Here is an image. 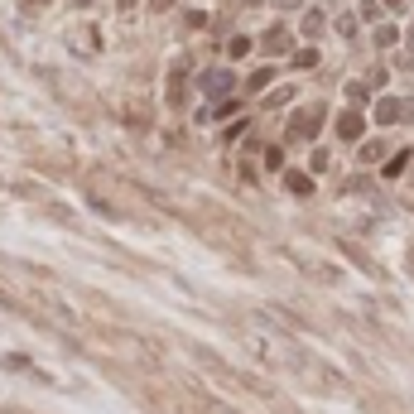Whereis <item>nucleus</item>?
Here are the masks:
<instances>
[{
  "mask_svg": "<svg viewBox=\"0 0 414 414\" xmlns=\"http://www.w3.org/2000/svg\"><path fill=\"white\" fill-rule=\"evenodd\" d=\"M270 82H275V68H260V73H251L246 92H260V87H270Z\"/></svg>",
  "mask_w": 414,
  "mask_h": 414,
  "instance_id": "7",
  "label": "nucleus"
},
{
  "mask_svg": "<svg viewBox=\"0 0 414 414\" xmlns=\"http://www.w3.org/2000/svg\"><path fill=\"white\" fill-rule=\"evenodd\" d=\"M265 48H270V53H285V48H289V29H285V24H275V29L265 34Z\"/></svg>",
  "mask_w": 414,
  "mask_h": 414,
  "instance_id": "6",
  "label": "nucleus"
},
{
  "mask_svg": "<svg viewBox=\"0 0 414 414\" xmlns=\"http://www.w3.org/2000/svg\"><path fill=\"white\" fill-rule=\"evenodd\" d=\"M361 130H366V116L361 111H342L337 116V135L342 140H361Z\"/></svg>",
  "mask_w": 414,
  "mask_h": 414,
  "instance_id": "2",
  "label": "nucleus"
},
{
  "mask_svg": "<svg viewBox=\"0 0 414 414\" xmlns=\"http://www.w3.org/2000/svg\"><path fill=\"white\" fill-rule=\"evenodd\" d=\"M130 5H135V0H120V10H130Z\"/></svg>",
  "mask_w": 414,
  "mask_h": 414,
  "instance_id": "13",
  "label": "nucleus"
},
{
  "mask_svg": "<svg viewBox=\"0 0 414 414\" xmlns=\"http://www.w3.org/2000/svg\"><path fill=\"white\" fill-rule=\"evenodd\" d=\"M405 116H410V106L395 102V97H386V102L376 106V120H381V125H390V120H405Z\"/></svg>",
  "mask_w": 414,
  "mask_h": 414,
  "instance_id": "3",
  "label": "nucleus"
},
{
  "mask_svg": "<svg viewBox=\"0 0 414 414\" xmlns=\"http://www.w3.org/2000/svg\"><path fill=\"white\" fill-rule=\"evenodd\" d=\"M386 5H395V10H400V5H405V0H386Z\"/></svg>",
  "mask_w": 414,
  "mask_h": 414,
  "instance_id": "14",
  "label": "nucleus"
},
{
  "mask_svg": "<svg viewBox=\"0 0 414 414\" xmlns=\"http://www.w3.org/2000/svg\"><path fill=\"white\" fill-rule=\"evenodd\" d=\"M285 188H289V193H299V198H309V193H313V179H309V174H299V169H285Z\"/></svg>",
  "mask_w": 414,
  "mask_h": 414,
  "instance_id": "4",
  "label": "nucleus"
},
{
  "mask_svg": "<svg viewBox=\"0 0 414 414\" xmlns=\"http://www.w3.org/2000/svg\"><path fill=\"white\" fill-rule=\"evenodd\" d=\"M226 53H231V58H246V53H251V39H246V34H236V39L226 44Z\"/></svg>",
  "mask_w": 414,
  "mask_h": 414,
  "instance_id": "8",
  "label": "nucleus"
},
{
  "mask_svg": "<svg viewBox=\"0 0 414 414\" xmlns=\"http://www.w3.org/2000/svg\"><path fill=\"white\" fill-rule=\"evenodd\" d=\"M203 92H207V97L231 92V73H203Z\"/></svg>",
  "mask_w": 414,
  "mask_h": 414,
  "instance_id": "5",
  "label": "nucleus"
},
{
  "mask_svg": "<svg viewBox=\"0 0 414 414\" xmlns=\"http://www.w3.org/2000/svg\"><path fill=\"white\" fill-rule=\"evenodd\" d=\"M150 5H154V10H169V5H174V0H150Z\"/></svg>",
  "mask_w": 414,
  "mask_h": 414,
  "instance_id": "12",
  "label": "nucleus"
},
{
  "mask_svg": "<svg viewBox=\"0 0 414 414\" xmlns=\"http://www.w3.org/2000/svg\"><path fill=\"white\" fill-rule=\"evenodd\" d=\"M318 120H323V106H309V111H299V116L289 120V135H294V140H309L313 130H318Z\"/></svg>",
  "mask_w": 414,
  "mask_h": 414,
  "instance_id": "1",
  "label": "nucleus"
},
{
  "mask_svg": "<svg viewBox=\"0 0 414 414\" xmlns=\"http://www.w3.org/2000/svg\"><path fill=\"white\" fill-rule=\"evenodd\" d=\"M313 63H318V53H313V48H304V53H294V68H313Z\"/></svg>",
  "mask_w": 414,
  "mask_h": 414,
  "instance_id": "10",
  "label": "nucleus"
},
{
  "mask_svg": "<svg viewBox=\"0 0 414 414\" xmlns=\"http://www.w3.org/2000/svg\"><path fill=\"white\" fill-rule=\"evenodd\" d=\"M405 164H410V154H405V150H400V154H395V159H390V164H386V179H400V174H405Z\"/></svg>",
  "mask_w": 414,
  "mask_h": 414,
  "instance_id": "9",
  "label": "nucleus"
},
{
  "mask_svg": "<svg viewBox=\"0 0 414 414\" xmlns=\"http://www.w3.org/2000/svg\"><path fill=\"white\" fill-rule=\"evenodd\" d=\"M265 164H270V169H280V164H285V154H280V145H270V150H265Z\"/></svg>",
  "mask_w": 414,
  "mask_h": 414,
  "instance_id": "11",
  "label": "nucleus"
}]
</instances>
